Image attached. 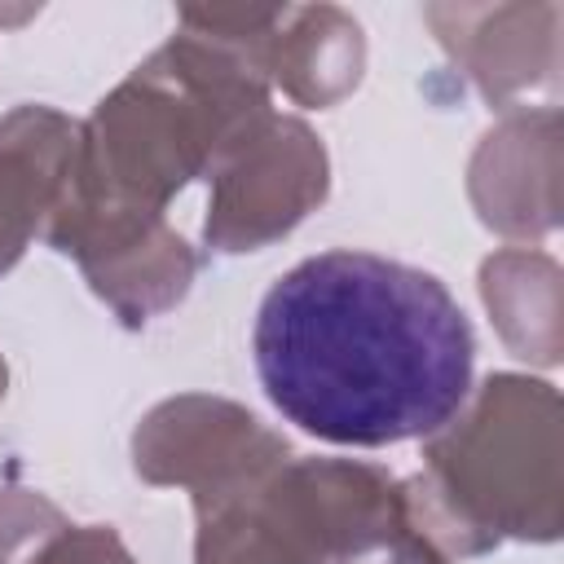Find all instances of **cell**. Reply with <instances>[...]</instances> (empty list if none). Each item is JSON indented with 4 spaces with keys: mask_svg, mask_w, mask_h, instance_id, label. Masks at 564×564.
<instances>
[{
    "mask_svg": "<svg viewBox=\"0 0 564 564\" xmlns=\"http://www.w3.org/2000/svg\"><path fill=\"white\" fill-rule=\"evenodd\" d=\"M480 295L502 344L533 361H560V264L538 247H502L480 264Z\"/></svg>",
    "mask_w": 564,
    "mask_h": 564,
    "instance_id": "obj_12",
    "label": "cell"
},
{
    "mask_svg": "<svg viewBox=\"0 0 564 564\" xmlns=\"http://www.w3.org/2000/svg\"><path fill=\"white\" fill-rule=\"evenodd\" d=\"M194 511L198 564H335L405 520L401 480L348 458H286Z\"/></svg>",
    "mask_w": 564,
    "mask_h": 564,
    "instance_id": "obj_4",
    "label": "cell"
},
{
    "mask_svg": "<svg viewBox=\"0 0 564 564\" xmlns=\"http://www.w3.org/2000/svg\"><path fill=\"white\" fill-rule=\"evenodd\" d=\"M66 529V516L35 489H0V564H26L40 542Z\"/></svg>",
    "mask_w": 564,
    "mask_h": 564,
    "instance_id": "obj_13",
    "label": "cell"
},
{
    "mask_svg": "<svg viewBox=\"0 0 564 564\" xmlns=\"http://www.w3.org/2000/svg\"><path fill=\"white\" fill-rule=\"evenodd\" d=\"M44 238L79 260L88 286L128 326L185 300L198 269L194 251L163 216H53Z\"/></svg>",
    "mask_w": 564,
    "mask_h": 564,
    "instance_id": "obj_7",
    "label": "cell"
},
{
    "mask_svg": "<svg viewBox=\"0 0 564 564\" xmlns=\"http://www.w3.org/2000/svg\"><path fill=\"white\" fill-rule=\"evenodd\" d=\"M4 388H9V370H4V357H0V401H4Z\"/></svg>",
    "mask_w": 564,
    "mask_h": 564,
    "instance_id": "obj_17",
    "label": "cell"
},
{
    "mask_svg": "<svg viewBox=\"0 0 564 564\" xmlns=\"http://www.w3.org/2000/svg\"><path fill=\"white\" fill-rule=\"evenodd\" d=\"M251 348L282 419L330 445L427 441L471 397L467 313L441 278L375 251H322L282 273Z\"/></svg>",
    "mask_w": 564,
    "mask_h": 564,
    "instance_id": "obj_1",
    "label": "cell"
},
{
    "mask_svg": "<svg viewBox=\"0 0 564 564\" xmlns=\"http://www.w3.org/2000/svg\"><path fill=\"white\" fill-rule=\"evenodd\" d=\"M31 13H35V9H4V4H0V31L13 26V22H26Z\"/></svg>",
    "mask_w": 564,
    "mask_h": 564,
    "instance_id": "obj_16",
    "label": "cell"
},
{
    "mask_svg": "<svg viewBox=\"0 0 564 564\" xmlns=\"http://www.w3.org/2000/svg\"><path fill=\"white\" fill-rule=\"evenodd\" d=\"M264 110L269 79L260 66L216 31L181 18V31L79 123L57 207L163 216L167 198L212 172L216 154Z\"/></svg>",
    "mask_w": 564,
    "mask_h": 564,
    "instance_id": "obj_2",
    "label": "cell"
},
{
    "mask_svg": "<svg viewBox=\"0 0 564 564\" xmlns=\"http://www.w3.org/2000/svg\"><path fill=\"white\" fill-rule=\"evenodd\" d=\"M212 198L203 238L207 247L260 251L291 234L330 185V163L317 132L273 106L256 115L212 163Z\"/></svg>",
    "mask_w": 564,
    "mask_h": 564,
    "instance_id": "obj_5",
    "label": "cell"
},
{
    "mask_svg": "<svg viewBox=\"0 0 564 564\" xmlns=\"http://www.w3.org/2000/svg\"><path fill=\"white\" fill-rule=\"evenodd\" d=\"M560 18L555 0L538 4H427L423 22L489 106H516L524 93L551 88L560 70Z\"/></svg>",
    "mask_w": 564,
    "mask_h": 564,
    "instance_id": "obj_8",
    "label": "cell"
},
{
    "mask_svg": "<svg viewBox=\"0 0 564 564\" xmlns=\"http://www.w3.org/2000/svg\"><path fill=\"white\" fill-rule=\"evenodd\" d=\"M335 564H449V555H445L441 546H432V542L410 524V516H405L401 524H392L388 533L370 538L366 546L348 551V555L335 560Z\"/></svg>",
    "mask_w": 564,
    "mask_h": 564,
    "instance_id": "obj_15",
    "label": "cell"
},
{
    "mask_svg": "<svg viewBox=\"0 0 564 564\" xmlns=\"http://www.w3.org/2000/svg\"><path fill=\"white\" fill-rule=\"evenodd\" d=\"M560 110H511L489 128L467 167L476 216L502 238H542L560 225Z\"/></svg>",
    "mask_w": 564,
    "mask_h": 564,
    "instance_id": "obj_9",
    "label": "cell"
},
{
    "mask_svg": "<svg viewBox=\"0 0 564 564\" xmlns=\"http://www.w3.org/2000/svg\"><path fill=\"white\" fill-rule=\"evenodd\" d=\"M410 524L445 555H480L502 538H560V397L546 379L489 375L423 445L401 480Z\"/></svg>",
    "mask_w": 564,
    "mask_h": 564,
    "instance_id": "obj_3",
    "label": "cell"
},
{
    "mask_svg": "<svg viewBox=\"0 0 564 564\" xmlns=\"http://www.w3.org/2000/svg\"><path fill=\"white\" fill-rule=\"evenodd\" d=\"M26 564H137L110 524H66L31 551Z\"/></svg>",
    "mask_w": 564,
    "mask_h": 564,
    "instance_id": "obj_14",
    "label": "cell"
},
{
    "mask_svg": "<svg viewBox=\"0 0 564 564\" xmlns=\"http://www.w3.org/2000/svg\"><path fill=\"white\" fill-rule=\"evenodd\" d=\"M286 458L291 445L269 432L251 410L198 392L154 405L132 436L137 476L150 485L189 489L194 507L247 489Z\"/></svg>",
    "mask_w": 564,
    "mask_h": 564,
    "instance_id": "obj_6",
    "label": "cell"
},
{
    "mask_svg": "<svg viewBox=\"0 0 564 564\" xmlns=\"http://www.w3.org/2000/svg\"><path fill=\"white\" fill-rule=\"evenodd\" d=\"M260 70L300 106H335L366 70V35L352 13L335 4H282Z\"/></svg>",
    "mask_w": 564,
    "mask_h": 564,
    "instance_id": "obj_11",
    "label": "cell"
},
{
    "mask_svg": "<svg viewBox=\"0 0 564 564\" xmlns=\"http://www.w3.org/2000/svg\"><path fill=\"white\" fill-rule=\"evenodd\" d=\"M79 145V123L48 106H18L0 119V273L18 264L53 216Z\"/></svg>",
    "mask_w": 564,
    "mask_h": 564,
    "instance_id": "obj_10",
    "label": "cell"
}]
</instances>
